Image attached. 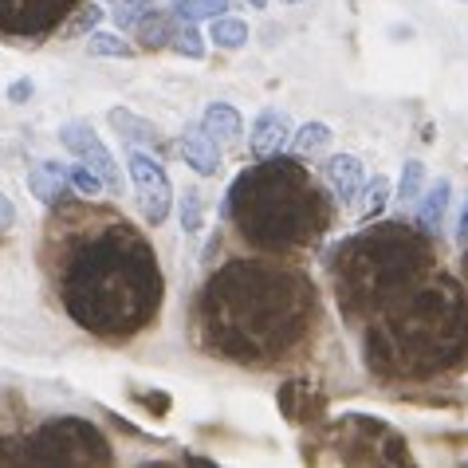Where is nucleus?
Returning a JSON list of instances; mask_svg holds the SVG:
<instances>
[{"instance_id":"27","label":"nucleus","mask_w":468,"mask_h":468,"mask_svg":"<svg viewBox=\"0 0 468 468\" xmlns=\"http://www.w3.org/2000/svg\"><path fill=\"white\" fill-rule=\"evenodd\" d=\"M68 174H71V186L80 189L83 197H99V189L107 186V181H102V177H99L95 170H90V165H83V162H80V165H71Z\"/></svg>"},{"instance_id":"2","label":"nucleus","mask_w":468,"mask_h":468,"mask_svg":"<svg viewBox=\"0 0 468 468\" xmlns=\"http://www.w3.org/2000/svg\"><path fill=\"white\" fill-rule=\"evenodd\" d=\"M315 288L280 260H229L201 292V339L220 358L268 367L295 355L315 327Z\"/></svg>"},{"instance_id":"22","label":"nucleus","mask_w":468,"mask_h":468,"mask_svg":"<svg viewBox=\"0 0 468 468\" xmlns=\"http://www.w3.org/2000/svg\"><path fill=\"white\" fill-rule=\"evenodd\" d=\"M421 181H425V162L410 158L406 165H401V181H398V201H401V205L418 201V197H421Z\"/></svg>"},{"instance_id":"6","label":"nucleus","mask_w":468,"mask_h":468,"mask_svg":"<svg viewBox=\"0 0 468 468\" xmlns=\"http://www.w3.org/2000/svg\"><path fill=\"white\" fill-rule=\"evenodd\" d=\"M24 461L28 464H111V441L83 418H51L24 441Z\"/></svg>"},{"instance_id":"10","label":"nucleus","mask_w":468,"mask_h":468,"mask_svg":"<svg viewBox=\"0 0 468 468\" xmlns=\"http://www.w3.org/2000/svg\"><path fill=\"white\" fill-rule=\"evenodd\" d=\"M249 142H252L256 158H280L283 146L292 142V119H288V111H280V107L260 111L256 122H252V138Z\"/></svg>"},{"instance_id":"8","label":"nucleus","mask_w":468,"mask_h":468,"mask_svg":"<svg viewBox=\"0 0 468 468\" xmlns=\"http://www.w3.org/2000/svg\"><path fill=\"white\" fill-rule=\"evenodd\" d=\"M126 165H130V181L138 189V205H142V217L150 225H162L170 217V205H174V186H170V174L158 158L142 154L138 146L126 150Z\"/></svg>"},{"instance_id":"19","label":"nucleus","mask_w":468,"mask_h":468,"mask_svg":"<svg viewBox=\"0 0 468 468\" xmlns=\"http://www.w3.org/2000/svg\"><path fill=\"white\" fill-rule=\"evenodd\" d=\"M170 8H174L177 20L197 24V20H217V16H225L229 0H170Z\"/></svg>"},{"instance_id":"14","label":"nucleus","mask_w":468,"mask_h":468,"mask_svg":"<svg viewBox=\"0 0 468 468\" xmlns=\"http://www.w3.org/2000/svg\"><path fill=\"white\" fill-rule=\"evenodd\" d=\"M68 181H71V174L63 170L59 162H36L32 170H28V189L44 205H59L63 193H68Z\"/></svg>"},{"instance_id":"20","label":"nucleus","mask_w":468,"mask_h":468,"mask_svg":"<svg viewBox=\"0 0 468 468\" xmlns=\"http://www.w3.org/2000/svg\"><path fill=\"white\" fill-rule=\"evenodd\" d=\"M331 126L327 122H307V126H299L295 134H292V146H295V154H319V150H327L331 146Z\"/></svg>"},{"instance_id":"24","label":"nucleus","mask_w":468,"mask_h":468,"mask_svg":"<svg viewBox=\"0 0 468 468\" xmlns=\"http://www.w3.org/2000/svg\"><path fill=\"white\" fill-rule=\"evenodd\" d=\"M154 12V0H119V8H114V24H119L122 32L138 28V20Z\"/></svg>"},{"instance_id":"28","label":"nucleus","mask_w":468,"mask_h":468,"mask_svg":"<svg viewBox=\"0 0 468 468\" xmlns=\"http://www.w3.org/2000/svg\"><path fill=\"white\" fill-rule=\"evenodd\" d=\"M32 95H36V83L32 80H16V83L8 87V102H28Z\"/></svg>"},{"instance_id":"1","label":"nucleus","mask_w":468,"mask_h":468,"mask_svg":"<svg viewBox=\"0 0 468 468\" xmlns=\"http://www.w3.org/2000/svg\"><path fill=\"white\" fill-rule=\"evenodd\" d=\"M48 264L63 311L99 339H130L162 311V268L126 217L63 205L48 225Z\"/></svg>"},{"instance_id":"13","label":"nucleus","mask_w":468,"mask_h":468,"mask_svg":"<svg viewBox=\"0 0 468 468\" xmlns=\"http://www.w3.org/2000/svg\"><path fill=\"white\" fill-rule=\"evenodd\" d=\"M201 126L213 134L217 146H240V134H244V119L237 107H229V102H209V111L201 114Z\"/></svg>"},{"instance_id":"33","label":"nucleus","mask_w":468,"mask_h":468,"mask_svg":"<svg viewBox=\"0 0 468 468\" xmlns=\"http://www.w3.org/2000/svg\"><path fill=\"white\" fill-rule=\"evenodd\" d=\"M464 271H468V256H464Z\"/></svg>"},{"instance_id":"7","label":"nucleus","mask_w":468,"mask_h":468,"mask_svg":"<svg viewBox=\"0 0 468 468\" xmlns=\"http://www.w3.org/2000/svg\"><path fill=\"white\" fill-rule=\"evenodd\" d=\"M75 8V0H0V36L36 40L59 28V20Z\"/></svg>"},{"instance_id":"5","label":"nucleus","mask_w":468,"mask_h":468,"mask_svg":"<svg viewBox=\"0 0 468 468\" xmlns=\"http://www.w3.org/2000/svg\"><path fill=\"white\" fill-rule=\"evenodd\" d=\"M429 264V244L401 225H382L346 240L335 264V288L346 315H378Z\"/></svg>"},{"instance_id":"26","label":"nucleus","mask_w":468,"mask_h":468,"mask_svg":"<svg viewBox=\"0 0 468 468\" xmlns=\"http://www.w3.org/2000/svg\"><path fill=\"white\" fill-rule=\"evenodd\" d=\"M201 220H205L201 193L197 189H186V197H181V229H186V232H201Z\"/></svg>"},{"instance_id":"4","label":"nucleus","mask_w":468,"mask_h":468,"mask_svg":"<svg viewBox=\"0 0 468 468\" xmlns=\"http://www.w3.org/2000/svg\"><path fill=\"white\" fill-rule=\"evenodd\" d=\"M225 213L237 220L240 237L264 252H292L319 240L331 220L311 174L292 158H260L256 170H244L229 189Z\"/></svg>"},{"instance_id":"17","label":"nucleus","mask_w":468,"mask_h":468,"mask_svg":"<svg viewBox=\"0 0 468 468\" xmlns=\"http://www.w3.org/2000/svg\"><path fill=\"white\" fill-rule=\"evenodd\" d=\"M138 40L142 48H170L174 40V32H177V16H165V12H146V16L138 20Z\"/></svg>"},{"instance_id":"29","label":"nucleus","mask_w":468,"mask_h":468,"mask_svg":"<svg viewBox=\"0 0 468 468\" xmlns=\"http://www.w3.org/2000/svg\"><path fill=\"white\" fill-rule=\"evenodd\" d=\"M12 225H16V205H12L5 193H0V232H8Z\"/></svg>"},{"instance_id":"30","label":"nucleus","mask_w":468,"mask_h":468,"mask_svg":"<svg viewBox=\"0 0 468 468\" xmlns=\"http://www.w3.org/2000/svg\"><path fill=\"white\" fill-rule=\"evenodd\" d=\"M99 20H102V8H95V5H90V8L83 12V16H80V20H75V24H71V32H87V28H95V24H99Z\"/></svg>"},{"instance_id":"16","label":"nucleus","mask_w":468,"mask_h":468,"mask_svg":"<svg viewBox=\"0 0 468 468\" xmlns=\"http://www.w3.org/2000/svg\"><path fill=\"white\" fill-rule=\"evenodd\" d=\"M111 126L119 130V138L126 142V146H154L158 142V130H154V122H146V119H138L134 111H122V107H114L111 114Z\"/></svg>"},{"instance_id":"11","label":"nucleus","mask_w":468,"mask_h":468,"mask_svg":"<svg viewBox=\"0 0 468 468\" xmlns=\"http://www.w3.org/2000/svg\"><path fill=\"white\" fill-rule=\"evenodd\" d=\"M181 158H186V165H193L201 177H217L220 174V146L201 122L186 126V134H181Z\"/></svg>"},{"instance_id":"32","label":"nucleus","mask_w":468,"mask_h":468,"mask_svg":"<svg viewBox=\"0 0 468 468\" xmlns=\"http://www.w3.org/2000/svg\"><path fill=\"white\" fill-rule=\"evenodd\" d=\"M249 5H252V8H268V0H249Z\"/></svg>"},{"instance_id":"31","label":"nucleus","mask_w":468,"mask_h":468,"mask_svg":"<svg viewBox=\"0 0 468 468\" xmlns=\"http://www.w3.org/2000/svg\"><path fill=\"white\" fill-rule=\"evenodd\" d=\"M457 240L468 244V201H464V213H461V229H457Z\"/></svg>"},{"instance_id":"23","label":"nucleus","mask_w":468,"mask_h":468,"mask_svg":"<svg viewBox=\"0 0 468 468\" xmlns=\"http://www.w3.org/2000/svg\"><path fill=\"white\" fill-rule=\"evenodd\" d=\"M170 48L177 51V56H186V59H201V56H205V40H201V32L193 28L189 20H181V24H177V32H174Z\"/></svg>"},{"instance_id":"21","label":"nucleus","mask_w":468,"mask_h":468,"mask_svg":"<svg viewBox=\"0 0 468 468\" xmlns=\"http://www.w3.org/2000/svg\"><path fill=\"white\" fill-rule=\"evenodd\" d=\"M90 56H111V59H130L134 56V48H130L122 36H114V32H90Z\"/></svg>"},{"instance_id":"9","label":"nucleus","mask_w":468,"mask_h":468,"mask_svg":"<svg viewBox=\"0 0 468 468\" xmlns=\"http://www.w3.org/2000/svg\"><path fill=\"white\" fill-rule=\"evenodd\" d=\"M59 142L83 165H90V170L107 181L111 193H119V197H122V174H119V165H114V154L102 146V138L90 130V122H68V126H59Z\"/></svg>"},{"instance_id":"18","label":"nucleus","mask_w":468,"mask_h":468,"mask_svg":"<svg viewBox=\"0 0 468 468\" xmlns=\"http://www.w3.org/2000/svg\"><path fill=\"white\" fill-rule=\"evenodd\" d=\"M209 40L225 51H237V48L249 44V24L237 20V16H217L209 24Z\"/></svg>"},{"instance_id":"3","label":"nucleus","mask_w":468,"mask_h":468,"mask_svg":"<svg viewBox=\"0 0 468 468\" xmlns=\"http://www.w3.org/2000/svg\"><path fill=\"white\" fill-rule=\"evenodd\" d=\"M370 367L389 378H429L468 355V303L452 283H410L374 315Z\"/></svg>"},{"instance_id":"15","label":"nucleus","mask_w":468,"mask_h":468,"mask_svg":"<svg viewBox=\"0 0 468 468\" xmlns=\"http://www.w3.org/2000/svg\"><path fill=\"white\" fill-rule=\"evenodd\" d=\"M449 201H452V181L449 177H437L433 186H429V193H425L421 209H418L421 232H437L441 229V220H445V213H449Z\"/></svg>"},{"instance_id":"25","label":"nucleus","mask_w":468,"mask_h":468,"mask_svg":"<svg viewBox=\"0 0 468 468\" xmlns=\"http://www.w3.org/2000/svg\"><path fill=\"white\" fill-rule=\"evenodd\" d=\"M362 193H367V209H362V217H367V220L382 217V213H386V205H389V181L378 174V177H374Z\"/></svg>"},{"instance_id":"12","label":"nucleus","mask_w":468,"mask_h":468,"mask_svg":"<svg viewBox=\"0 0 468 468\" xmlns=\"http://www.w3.org/2000/svg\"><path fill=\"white\" fill-rule=\"evenodd\" d=\"M323 170H327V181H331L335 197H339L343 205H355L362 197L367 181H362V162L355 158V154H335Z\"/></svg>"}]
</instances>
